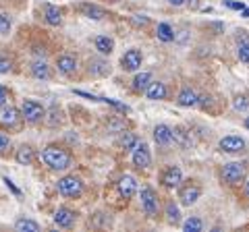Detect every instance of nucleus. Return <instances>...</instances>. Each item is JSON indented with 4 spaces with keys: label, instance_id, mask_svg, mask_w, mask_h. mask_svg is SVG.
I'll return each instance as SVG.
<instances>
[{
    "label": "nucleus",
    "instance_id": "1",
    "mask_svg": "<svg viewBox=\"0 0 249 232\" xmlns=\"http://www.w3.org/2000/svg\"><path fill=\"white\" fill-rule=\"evenodd\" d=\"M42 160L50 170H67L73 162L71 153H69L65 148H60V145H48V148H44Z\"/></svg>",
    "mask_w": 249,
    "mask_h": 232
},
{
    "label": "nucleus",
    "instance_id": "2",
    "mask_svg": "<svg viewBox=\"0 0 249 232\" xmlns=\"http://www.w3.org/2000/svg\"><path fill=\"white\" fill-rule=\"evenodd\" d=\"M56 189L62 197H69V199H77L83 195V182L77 176H62L56 184Z\"/></svg>",
    "mask_w": 249,
    "mask_h": 232
},
{
    "label": "nucleus",
    "instance_id": "3",
    "mask_svg": "<svg viewBox=\"0 0 249 232\" xmlns=\"http://www.w3.org/2000/svg\"><path fill=\"white\" fill-rule=\"evenodd\" d=\"M222 181L227 184H231V187L243 182L245 181V166L241 164V162H229V164H224V168H222Z\"/></svg>",
    "mask_w": 249,
    "mask_h": 232
},
{
    "label": "nucleus",
    "instance_id": "4",
    "mask_svg": "<svg viewBox=\"0 0 249 232\" xmlns=\"http://www.w3.org/2000/svg\"><path fill=\"white\" fill-rule=\"evenodd\" d=\"M21 116L34 125V122H40L46 116V108L40 102H36V99H25L21 104Z\"/></svg>",
    "mask_w": 249,
    "mask_h": 232
},
{
    "label": "nucleus",
    "instance_id": "5",
    "mask_svg": "<svg viewBox=\"0 0 249 232\" xmlns=\"http://www.w3.org/2000/svg\"><path fill=\"white\" fill-rule=\"evenodd\" d=\"M142 207L147 218H156L158 215V195L152 187H142Z\"/></svg>",
    "mask_w": 249,
    "mask_h": 232
},
{
    "label": "nucleus",
    "instance_id": "6",
    "mask_svg": "<svg viewBox=\"0 0 249 232\" xmlns=\"http://www.w3.org/2000/svg\"><path fill=\"white\" fill-rule=\"evenodd\" d=\"M21 120V112L15 106H0V129H15Z\"/></svg>",
    "mask_w": 249,
    "mask_h": 232
},
{
    "label": "nucleus",
    "instance_id": "7",
    "mask_svg": "<svg viewBox=\"0 0 249 232\" xmlns=\"http://www.w3.org/2000/svg\"><path fill=\"white\" fill-rule=\"evenodd\" d=\"M152 164V153H150V148H147V143L139 141L135 148H133V166L135 168H150Z\"/></svg>",
    "mask_w": 249,
    "mask_h": 232
},
{
    "label": "nucleus",
    "instance_id": "8",
    "mask_svg": "<svg viewBox=\"0 0 249 232\" xmlns=\"http://www.w3.org/2000/svg\"><path fill=\"white\" fill-rule=\"evenodd\" d=\"M218 145H220V149L227 151V153H241V151H245V148H247L245 139L239 137V135H227V137H222Z\"/></svg>",
    "mask_w": 249,
    "mask_h": 232
},
{
    "label": "nucleus",
    "instance_id": "9",
    "mask_svg": "<svg viewBox=\"0 0 249 232\" xmlns=\"http://www.w3.org/2000/svg\"><path fill=\"white\" fill-rule=\"evenodd\" d=\"M201 197V189L197 187V184L193 182H187L181 187V191H178V201H181V205H193L196 201Z\"/></svg>",
    "mask_w": 249,
    "mask_h": 232
},
{
    "label": "nucleus",
    "instance_id": "10",
    "mask_svg": "<svg viewBox=\"0 0 249 232\" xmlns=\"http://www.w3.org/2000/svg\"><path fill=\"white\" fill-rule=\"evenodd\" d=\"M160 182L164 184L166 189H175V187H178V184L183 182V172H181V168H178V166H168L164 172H162Z\"/></svg>",
    "mask_w": 249,
    "mask_h": 232
},
{
    "label": "nucleus",
    "instance_id": "11",
    "mask_svg": "<svg viewBox=\"0 0 249 232\" xmlns=\"http://www.w3.org/2000/svg\"><path fill=\"white\" fill-rule=\"evenodd\" d=\"M142 60H143L142 52H139L137 48H131V50H127V52L123 54L121 65H123L124 71H137V68L142 66Z\"/></svg>",
    "mask_w": 249,
    "mask_h": 232
},
{
    "label": "nucleus",
    "instance_id": "12",
    "mask_svg": "<svg viewBox=\"0 0 249 232\" xmlns=\"http://www.w3.org/2000/svg\"><path fill=\"white\" fill-rule=\"evenodd\" d=\"M119 193H121L124 199L135 197V193H137V181H135V176H131V174L121 176V181H119Z\"/></svg>",
    "mask_w": 249,
    "mask_h": 232
},
{
    "label": "nucleus",
    "instance_id": "13",
    "mask_svg": "<svg viewBox=\"0 0 249 232\" xmlns=\"http://www.w3.org/2000/svg\"><path fill=\"white\" fill-rule=\"evenodd\" d=\"M75 218H77V214L73 210H69V207H58V212L54 214V224L60 228H71L75 224Z\"/></svg>",
    "mask_w": 249,
    "mask_h": 232
},
{
    "label": "nucleus",
    "instance_id": "14",
    "mask_svg": "<svg viewBox=\"0 0 249 232\" xmlns=\"http://www.w3.org/2000/svg\"><path fill=\"white\" fill-rule=\"evenodd\" d=\"M145 96H147V99H154V102H158V99H166L168 89H166L164 83H160V81H150V85L145 87Z\"/></svg>",
    "mask_w": 249,
    "mask_h": 232
},
{
    "label": "nucleus",
    "instance_id": "15",
    "mask_svg": "<svg viewBox=\"0 0 249 232\" xmlns=\"http://www.w3.org/2000/svg\"><path fill=\"white\" fill-rule=\"evenodd\" d=\"M79 13L83 15V17L93 19V21H102V19L106 17V11L102 9V6L91 4V2H83V4H79Z\"/></svg>",
    "mask_w": 249,
    "mask_h": 232
},
{
    "label": "nucleus",
    "instance_id": "16",
    "mask_svg": "<svg viewBox=\"0 0 249 232\" xmlns=\"http://www.w3.org/2000/svg\"><path fill=\"white\" fill-rule=\"evenodd\" d=\"M56 66H58V71L62 75H73L77 71V58L71 56V54H60V56L56 58Z\"/></svg>",
    "mask_w": 249,
    "mask_h": 232
},
{
    "label": "nucleus",
    "instance_id": "17",
    "mask_svg": "<svg viewBox=\"0 0 249 232\" xmlns=\"http://www.w3.org/2000/svg\"><path fill=\"white\" fill-rule=\"evenodd\" d=\"M154 141L162 145V148H166V145L173 143V127L168 125H158L154 129Z\"/></svg>",
    "mask_w": 249,
    "mask_h": 232
},
{
    "label": "nucleus",
    "instance_id": "18",
    "mask_svg": "<svg viewBox=\"0 0 249 232\" xmlns=\"http://www.w3.org/2000/svg\"><path fill=\"white\" fill-rule=\"evenodd\" d=\"M173 141H175L181 149H189L191 145H193L191 133H189V131H187L185 127H175V129H173Z\"/></svg>",
    "mask_w": 249,
    "mask_h": 232
},
{
    "label": "nucleus",
    "instance_id": "19",
    "mask_svg": "<svg viewBox=\"0 0 249 232\" xmlns=\"http://www.w3.org/2000/svg\"><path fill=\"white\" fill-rule=\"evenodd\" d=\"M31 75H34L36 79L48 81L50 77H52V71H50V66H48V63H46L44 58H37V60L31 63Z\"/></svg>",
    "mask_w": 249,
    "mask_h": 232
},
{
    "label": "nucleus",
    "instance_id": "20",
    "mask_svg": "<svg viewBox=\"0 0 249 232\" xmlns=\"http://www.w3.org/2000/svg\"><path fill=\"white\" fill-rule=\"evenodd\" d=\"M44 19L48 25H60L62 23V11L58 9V6H54V4H46L44 6Z\"/></svg>",
    "mask_w": 249,
    "mask_h": 232
},
{
    "label": "nucleus",
    "instance_id": "21",
    "mask_svg": "<svg viewBox=\"0 0 249 232\" xmlns=\"http://www.w3.org/2000/svg\"><path fill=\"white\" fill-rule=\"evenodd\" d=\"M177 104L183 106V108L197 106V94H196V91H193L191 87H185V89H181V94L177 96Z\"/></svg>",
    "mask_w": 249,
    "mask_h": 232
},
{
    "label": "nucleus",
    "instance_id": "22",
    "mask_svg": "<svg viewBox=\"0 0 249 232\" xmlns=\"http://www.w3.org/2000/svg\"><path fill=\"white\" fill-rule=\"evenodd\" d=\"M93 46H96V50L100 52V54H112V50H114V40L112 37H108V35H100V37H96L93 40Z\"/></svg>",
    "mask_w": 249,
    "mask_h": 232
},
{
    "label": "nucleus",
    "instance_id": "23",
    "mask_svg": "<svg viewBox=\"0 0 249 232\" xmlns=\"http://www.w3.org/2000/svg\"><path fill=\"white\" fill-rule=\"evenodd\" d=\"M89 73L104 77V75L110 73V65H108L104 58H93V60H89Z\"/></svg>",
    "mask_w": 249,
    "mask_h": 232
},
{
    "label": "nucleus",
    "instance_id": "24",
    "mask_svg": "<svg viewBox=\"0 0 249 232\" xmlns=\"http://www.w3.org/2000/svg\"><path fill=\"white\" fill-rule=\"evenodd\" d=\"M34 149L29 148V145H21V148L17 149V153H15V160H17V164L21 166H29L31 162H34Z\"/></svg>",
    "mask_w": 249,
    "mask_h": 232
},
{
    "label": "nucleus",
    "instance_id": "25",
    "mask_svg": "<svg viewBox=\"0 0 249 232\" xmlns=\"http://www.w3.org/2000/svg\"><path fill=\"white\" fill-rule=\"evenodd\" d=\"M237 42H239V58H241V63L249 65V37L245 35V32H241V35L237 37Z\"/></svg>",
    "mask_w": 249,
    "mask_h": 232
},
{
    "label": "nucleus",
    "instance_id": "26",
    "mask_svg": "<svg viewBox=\"0 0 249 232\" xmlns=\"http://www.w3.org/2000/svg\"><path fill=\"white\" fill-rule=\"evenodd\" d=\"M156 35H158V40L162 42H173L175 40V29L168 25V23H160L158 27H156Z\"/></svg>",
    "mask_w": 249,
    "mask_h": 232
},
{
    "label": "nucleus",
    "instance_id": "27",
    "mask_svg": "<svg viewBox=\"0 0 249 232\" xmlns=\"http://www.w3.org/2000/svg\"><path fill=\"white\" fill-rule=\"evenodd\" d=\"M15 230H19V232H37L40 230V224L34 222V220L21 218V220L15 222Z\"/></svg>",
    "mask_w": 249,
    "mask_h": 232
},
{
    "label": "nucleus",
    "instance_id": "28",
    "mask_svg": "<svg viewBox=\"0 0 249 232\" xmlns=\"http://www.w3.org/2000/svg\"><path fill=\"white\" fill-rule=\"evenodd\" d=\"M150 81H152L150 73H139V75H135V79H133V89L142 94V91H145L147 85H150Z\"/></svg>",
    "mask_w": 249,
    "mask_h": 232
},
{
    "label": "nucleus",
    "instance_id": "29",
    "mask_svg": "<svg viewBox=\"0 0 249 232\" xmlns=\"http://www.w3.org/2000/svg\"><path fill=\"white\" fill-rule=\"evenodd\" d=\"M166 220L170 224H177L178 220H181V212H178V207L175 205V201H168L166 203Z\"/></svg>",
    "mask_w": 249,
    "mask_h": 232
},
{
    "label": "nucleus",
    "instance_id": "30",
    "mask_svg": "<svg viewBox=\"0 0 249 232\" xmlns=\"http://www.w3.org/2000/svg\"><path fill=\"white\" fill-rule=\"evenodd\" d=\"M137 143H139V139H137V135H133V133H124V135L121 137V148H123V149H133Z\"/></svg>",
    "mask_w": 249,
    "mask_h": 232
},
{
    "label": "nucleus",
    "instance_id": "31",
    "mask_svg": "<svg viewBox=\"0 0 249 232\" xmlns=\"http://www.w3.org/2000/svg\"><path fill=\"white\" fill-rule=\"evenodd\" d=\"M201 228H204V224H201L199 218H189V220H185V224H183L185 232H199Z\"/></svg>",
    "mask_w": 249,
    "mask_h": 232
},
{
    "label": "nucleus",
    "instance_id": "32",
    "mask_svg": "<svg viewBox=\"0 0 249 232\" xmlns=\"http://www.w3.org/2000/svg\"><path fill=\"white\" fill-rule=\"evenodd\" d=\"M232 108H235L237 112H245L249 108V98L247 96H237L235 99H232Z\"/></svg>",
    "mask_w": 249,
    "mask_h": 232
},
{
    "label": "nucleus",
    "instance_id": "33",
    "mask_svg": "<svg viewBox=\"0 0 249 232\" xmlns=\"http://www.w3.org/2000/svg\"><path fill=\"white\" fill-rule=\"evenodd\" d=\"M11 27H13L11 17H9V15H4V13H0V33L6 35L11 32Z\"/></svg>",
    "mask_w": 249,
    "mask_h": 232
},
{
    "label": "nucleus",
    "instance_id": "34",
    "mask_svg": "<svg viewBox=\"0 0 249 232\" xmlns=\"http://www.w3.org/2000/svg\"><path fill=\"white\" fill-rule=\"evenodd\" d=\"M60 110L58 108H52L50 110V118H46V122H48V127H58L60 122H62V118H60Z\"/></svg>",
    "mask_w": 249,
    "mask_h": 232
},
{
    "label": "nucleus",
    "instance_id": "35",
    "mask_svg": "<svg viewBox=\"0 0 249 232\" xmlns=\"http://www.w3.org/2000/svg\"><path fill=\"white\" fill-rule=\"evenodd\" d=\"M13 68V60L6 56H0V75H6Z\"/></svg>",
    "mask_w": 249,
    "mask_h": 232
},
{
    "label": "nucleus",
    "instance_id": "36",
    "mask_svg": "<svg viewBox=\"0 0 249 232\" xmlns=\"http://www.w3.org/2000/svg\"><path fill=\"white\" fill-rule=\"evenodd\" d=\"M9 148H11V139L4 133H0V156H4V153L9 151Z\"/></svg>",
    "mask_w": 249,
    "mask_h": 232
},
{
    "label": "nucleus",
    "instance_id": "37",
    "mask_svg": "<svg viewBox=\"0 0 249 232\" xmlns=\"http://www.w3.org/2000/svg\"><path fill=\"white\" fill-rule=\"evenodd\" d=\"M133 23H135L137 27H145L147 23H150V19H147L145 15H135V17H133Z\"/></svg>",
    "mask_w": 249,
    "mask_h": 232
},
{
    "label": "nucleus",
    "instance_id": "38",
    "mask_svg": "<svg viewBox=\"0 0 249 232\" xmlns=\"http://www.w3.org/2000/svg\"><path fill=\"white\" fill-rule=\"evenodd\" d=\"M9 104V89L4 87V85H0V106Z\"/></svg>",
    "mask_w": 249,
    "mask_h": 232
},
{
    "label": "nucleus",
    "instance_id": "39",
    "mask_svg": "<svg viewBox=\"0 0 249 232\" xmlns=\"http://www.w3.org/2000/svg\"><path fill=\"white\" fill-rule=\"evenodd\" d=\"M108 127H110L112 131H123L124 129V120H112V122H108Z\"/></svg>",
    "mask_w": 249,
    "mask_h": 232
},
{
    "label": "nucleus",
    "instance_id": "40",
    "mask_svg": "<svg viewBox=\"0 0 249 232\" xmlns=\"http://www.w3.org/2000/svg\"><path fill=\"white\" fill-rule=\"evenodd\" d=\"M227 6H229V9H232V11H243L245 9L243 2H227Z\"/></svg>",
    "mask_w": 249,
    "mask_h": 232
},
{
    "label": "nucleus",
    "instance_id": "41",
    "mask_svg": "<svg viewBox=\"0 0 249 232\" xmlns=\"http://www.w3.org/2000/svg\"><path fill=\"white\" fill-rule=\"evenodd\" d=\"M4 182H6V187H9L13 193H15V195H21V191L17 189V187H15V184H13V181L11 179H6V176H4Z\"/></svg>",
    "mask_w": 249,
    "mask_h": 232
},
{
    "label": "nucleus",
    "instance_id": "42",
    "mask_svg": "<svg viewBox=\"0 0 249 232\" xmlns=\"http://www.w3.org/2000/svg\"><path fill=\"white\" fill-rule=\"evenodd\" d=\"M170 2H173L175 6H181V4H185V2H187V0H170Z\"/></svg>",
    "mask_w": 249,
    "mask_h": 232
},
{
    "label": "nucleus",
    "instance_id": "43",
    "mask_svg": "<svg viewBox=\"0 0 249 232\" xmlns=\"http://www.w3.org/2000/svg\"><path fill=\"white\" fill-rule=\"evenodd\" d=\"M241 15H243V17H245V19H249V6H245V9H243V11H241Z\"/></svg>",
    "mask_w": 249,
    "mask_h": 232
},
{
    "label": "nucleus",
    "instance_id": "44",
    "mask_svg": "<svg viewBox=\"0 0 249 232\" xmlns=\"http://www.w3.org/2000/svg\"><path fill=\"white\" fill-rule=\"evenodd\" d=\"M245 127L249 129V116H247V118H245Z\"/></svg>",
    "mask_w": 249,
    "mask_h": 232
},
{
    "label": "nucleus",
    "instance_id": "45",
    "mask_svg": "<svg viewBox=\"0 0 249 232\" xmlns=\"http://www.w3.org/2000/svg\"><path fill=\"white\" fill-rule=\"evenodd\" d=\"M245 191H247V195H249V181H247V184H245Z\"/></svg>",
    "mask_w": 249,
    "mask_h": 232
},
{
    "label": "nucleus",
    "instance_id": "46",
    "mask_svg": "<svg viewBox=\"0 0 249 232\" xmlns=\"http://www.w3.org/2000/svg\"><path fill=\"white\" fill-rule=\"evenodd\" d=\"M112 2H119V0H112Z\"/></svg>",
    "mask_w": 249,
    "mask_h": 232
}]
</instances>
